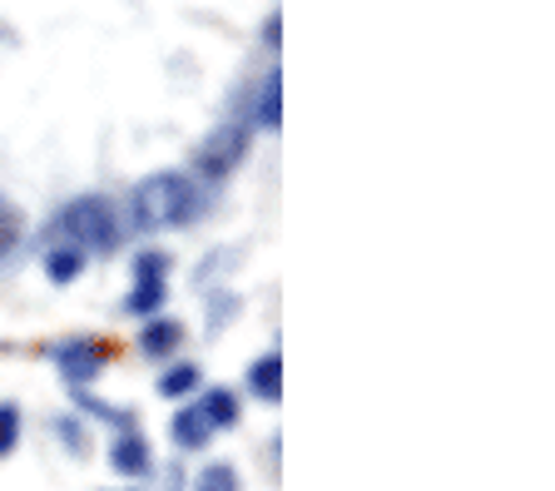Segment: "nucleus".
I'll return each instance as SVG.
<instances>
[{
	"label": "nucleus",
	"mask_w": 555,
	"mask_h": 491,
	"mask_svg": "<svg viewBox=\"0 0 555 491\" xmlns=\"http://www.w3.org/2000/svg\"><path fill=\"white\" fill-rule=\"evenodd\" d=\"M169 437H173V447L179 452H204L208 442H214V427L204 422V412L198 408H184V412H173V422H169Z\"/></svg>",
	"instance_id": "obj_7"
},
{
	"label": "nucleus",
	"mask_w": 555,
	"mask_h": 491,
	"mask_svg": "<svg viewBox=\"0 0 555 491\" xmlns=\"http://www.w3.org/2000/svg\"><path fill=\"white\" fill-rule=\"evenodd\" d=\"M194 408L204 412V422L214 427V432H229V427H238V417H243L238 392H229V387H208V392L194 402Z\"/></svg>",
	"instance_id": "obj_8"
},
{
	"label": "nucleus",
	"mask_w": 555,
	"mask_h": 491,
	"mask_svg": "<svg viewBox=\"0 0 555 491\" xmlns=\"http://www.w3.org/2000/svg\"><path fill=\"white\" fill-rule=\"evenodd\" d=\"M109 358H115V343H60L55 348V363L69 377V387H85Z\"/></svg>",
	"instance_id": "obj_5"
},
{
	"label": "nucleus",
	"mask_w": 555,
	"mask_h": 491,
	"mask_svg": "<svg viewBox=\"0 0 555 491\" xmlns=\"http://www.w3.org/2000/svg\"><path fill=\"white\" fill-rule=\"evenodd\" d=\"M15 447H21V408L0 402V456H11Z\"/></svg>",
	"instance_id": "obj_16"
},
{
	"label": "nucleus",
	"mask_w": 555,
	"mask_h": 491,
	"mask_svg": "<svg viewBox=\"0 0 555 491\" xmlns=\"http://www.w3.org/2000/svg\"><path fill=\"white\" fill-rule=\"evenodd\" d=\"M194 491H243V477L233 462H208L194 477Z\"/></svg>",
	"instance_id": "obj_15"
},
{
	"label": "nucleus",
	"mask_w": 555,
	"mask_h": 491,
	"mask_svg": "<svg viewBox=\"0 0 555 491\" xmlns=\"http://www.w3.org/2000/svg\"><path fill=\"white\" fill-rule=\"evenodd\" d=\"M198 377H204V373H198V363H173L169 373L159 377V398H173V402L189 398V392L198 387Z\"/></svg>",
	"instance_id": "obj_14"
},
{
	"label": "nucleus",
	"mask_w": 555,
	"mask_h": 491,
	"mask_svg": "<svg viewBox=\"0 0 555 491\" xmlns=\"http://www.w3.org/2000/svg\"><path fill=\"white\" fill-rule=\"evenodd\" d=\"M204 214V194L189 175L179 169H159V175L139 179V189L129 194V219L139 234H164V229H184L189 219Z\"/></svg>",
	"instance_id": "obj_1"
},
{
	"label": "nucleus",
	"mask_w": 555,
	"mask_h": 491,
	"mask_svg": "<svg viewBox=\"0 0 555 491\" xmlns=\"http://www.w3.org/2000/svg\"><path fill=\"white\" fill-rule=\"evenodd\" d=\"M60 442H65L75 456H90V437H85V422H75V417L60 422Z\"/></svg>",
	"instance_id": "obj_17"
},
{
	"label": "nucleus",
	"mask_w": 555,
	"mask_h": 491,
	"mask_svg": "<svg viewBox=\"0 0 555 491\" xmlns=\"http://www.w3.org/2000/svg\"><path fill=\"white\" fill-rule=\"evenodd\" d=\"M80 273H85V254H80V248H55V254H46V279L55 283V288L75 283Z\"/></svg>",
	"instance_id": "obj_12"
},
{
	"label": "nucleus",
	"mask_w": 555,
	"mask_h": 491,
	"mask_svg": "<svg viewBox=\"0 0 555 491\" xmlns=\"http://www.w3.org/2000/svg\"><path fill=\"white\" fill-rule=\"evenodd\" d=\"M169 303V254L144 248L134 258V288L125 298V313L134 318H159V308Z\"/></svg>",
	"instance_id": "obj_3"
},
{
	"label": "nucleus",
	"mask_w": 555,
	"mask_h": 491,
	"mask_svg": "<svg viewBox=\"0 0 555 491\" xmlns=\"http://www.w3.org/2000/svg\"><path fill=\"white\" fill-rule=\"evenodd\" d=\"M109 467L119 471V477H154V447H150V437L144 432H119L115 442H109Z\"/></svg>",
	"instance_id": "obj_6"
},
{
	"label": "nucleus",
	"mask_w": 555,
	"mask_h": 491,
	"mask_svg": "<svg viewBox=\"0 0 555 491\" xmlns=\"http://www.w3.org/2000/svg\"><path fill=\"white\" fill-rule=\"evenodd\" d=\"M283 75L278 70H268V80H263V90H258V125L268 129V134H273L278 125H283Z\"/></svg>",
	"instance_id": "obj_11"
},
{
	"label": "nucleus",
	"mask_w": 555,
	"mask_h": 491,
	"mask_svg": "<svg viewBox=\"0 0 555 491\" xmlns=\"http://www.w3.org/2000/svg\"><path fill=\"white\" fill-rule=\"evenodd\" d=\"M248 392L263 398V402L283 398V352H263V358H254V367H248Z\"/></svg>",
	"instance_id": "obj_9"
},
{
	"label": "nucleus",
	"mask_w": 555,
	"mask_h": 491,
	"mask_svg": "<svg viewBox=\"0 0 555 491\" xmlns=\"http://www.w3.org/2000/svg\"><path fill=\"white\" fill-rule=\"evenodd\" d=\"M243 154H248V125H238V119H233V125H219L204 144H198L194 175L208 179V184H219V179H229L243 164Z\"/></svg>",
	"instance_id": "obj_4"
},
{
	"label": "nucleus",
	"mask_w": 555,
	"mask_h": 491,
	"mask_svg": "<svg viewBox=\"0 0 555 491\" xmlns=\"http://www.w3.org/2000/svg\"><path fill=\"white\" fill-rule=\"evenodd\" d=\"M179 343H184V323H173V318H144L139 348L150 352V358H169Z\"/></svg>",
	"instance_id": "obj_10"
},
{
	"label": "nucleus",
	"mask_w": 555,
	"mask_h": 491,
	"mask_svg": "<svg viewBox=\"0 0 555 491\" xmlns=\"http://www.w3.org/2000/svg\"><path fill=\"white\" fill-rule=\"evenodd\" d=\"M21 238H25V219H21V209H15L5 194H0V263L21 248Z\"/></svg>",
	"instance_id": "obj_13"
},
{
	"label": "nucleus",
	"mask_w": 555,
	"mask_h": 491,
	"mask_svg": "<svg viewBox=\"0 0 555 491\" xmlns=\"http://www.w3.org/2000/svg\"><path fill=\"white\" fill-rule=\"evenodd\" d=\"M278 25H283V15H268V25H263V40H268V46H278Z\"/></svg>",
	"instance_id": "obj_18"
},
{
	"label": "nucleus",
	"mask_w": 555,
	"mask_h": 491,
	"mask_svg": "<svg viewBox=\"0 0 555 491\" xmlns=\"http://www.w3.org/2000/svg\"><path fill=\"white\" fill-rule=\"evenodd\" d=\"M60 223H65V234L75 238L80 254L85 248H94V254H115L119 248V214L104 194H80V199H69L65 214H60Z\"/></svg>",
	"instance_id": "obj_2"
}]
</instances>
